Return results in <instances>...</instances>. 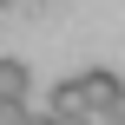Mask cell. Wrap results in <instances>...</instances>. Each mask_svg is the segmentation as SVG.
I'll use <instances>...</instances> for the list:
<instances>
[{
    "mask_svg": "<svg viewBox=\"0 0 125 125\" xmlns=\"http://www.w3.org/2000/svg\"><path fill=\"white\" fill-rule=\"evenodd\" d=\"M119 86H125V79H119V73H105V66L73 73V79H59V86H53L46 112H66V119H99V112H105V99H112Z\"/></svg>",
    "mask_w": 125,
    "mask_h": 125,
    "instance_id": "1",
    "label": "cell"
},
{
    "mask_svg": "<svg viewBox=\"0 0 125 125\" xmlns=\"http://www.w3.org/2000/svg\"><path fill=\"white\" fill-rule=\"evenodd\" d=\"M0 99H33V73H26V59H0Z\"/></svg>",
    "mask_w": 125,
    "mask_h": 125,
    "instance_id": "2",
    "label": "cell"
},
{
    "mask_svg": "<svg viewBox=\"0 0 125 125\" xmlns=\"http://www.w3.org/2000/svg\"><path fill=\"white\" fill-rule=\"evenodd\" d=\"M33 119V99H0V125H26Z\"/></svg>",
    "mask_w": 125,
    "mask_h": 125,
    "instance_id": "3",
    "label": "cell"
},
{
    "mask_svg": "<svg viewBox=\"0 0 125 125\" xmlns=\"http://www.w3.org/2000/svg\"><path fill=\"white\" fill-rule=\"evenodd\" d=\"M99 119H105V125H125V86L112 92V99H105V112H99Z\"/></svg>",
    "mask_w": 125,
    "mask_h": 125,
    "instance_id": "4",
    "label": "cell"
},
{
    "mask_svg": "<svg viewBox=\"0 0 125 125\" xmlns=\"http://www.w3.org/2000/svg\"><path fill=\"white\" fill-rule=\"evenodd\" d=\"M0 7H7V0H0Z\"/></svg>",
    "mask_w": 125,
    "mask_h": 125,
    "instance_id": "5",
    "label": "cell"
}]
</instances>
